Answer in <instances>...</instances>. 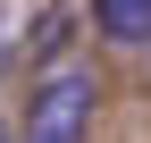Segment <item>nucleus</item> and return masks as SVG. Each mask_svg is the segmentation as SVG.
<instances>
[{"label":"nucleus","instance_id":"nucleus-4","mask_svg":"<svg viewBox=\"0 0 151 143\" xmlns=\"http://www.w3.org/2000/svg\"><path fill=\"white\" fill-rule=\"evenodd\" d=\"M9 67H17V9L0 0V76H9Z\"/></svg>","mask_w":151,"mask_h":143},{"label":"nucleus","instance_id":"nucleus-1","mask_svg":"<svg viewBox=\"0 0 151 143\" xmlns=\"http://www.w3.org/2000/svg\"><path fill=\"white\" fill-rule=\"evenodd\" d=\"M92 118H101V76H92V59L34 67L25 110H17V143H92Z\"/></svg>","mask_w":151,"mask_h":143},{"label":"nucleus","instance_id":"nucleus-5","mask_svg":"<svg viewBox=\"0 0 151 143\" xmlns=\"http://www.w3.org/2000/svg\"><path fill=\"white\" fill-rule=\"evenodd\" d=\"M0 143H17V135H9V126H0Z\"/></svg>","mask_w":151,"mask_h":143},{"label":"nucleus","instance_id":"nucleus-2","mask_svg":"<svg viewBox=\"0 0 151 143\" xmlns=\"http://www.w3.org/2000/svg\"><path fill=\"white\" fill-rule=\"evenodd\" d=\"M92 25H101V42L134 51V42H151V0H92Z\"/></svg>","mask_w":151,"mask_h":143},{"label":"nucleus","instance_id":"nucleus-3","mask_svg":"<svg viewBox=\"0 0 151 143\" xmlns=\"http://www.w3.org/2000/svg\"><path fill=\"white\" fill-rule=\"evenodd\" d=\"M67 59V9H42V25H34V67H59Z\"/></svg>","mask_w":151,"mask_h":143}]
</instances>
